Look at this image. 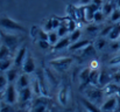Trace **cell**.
<instances>
[{"label": "cell", "instance_id": "obj_1", "mask_svg": "<svg viewBox=\"0 0 120 112\" xmlns=\"http://www.w3.org/2000/svg\"><path fill=\"white\" fill-rule=\"evenodd\" d=\"M18 99H19V91L14 83H9L4 92V100L7 104L14 105Z\"/></svg>", "mask_w": 120, "mask_h": 112}, {"label": "cell", "instance_id": "obj_2", "mask_svg": "<svg viewBox=\"0 0 120 112\" xmlns=\"http://www.w3.org/2000/svg\"><path fill=\"white\" fill-rule=\"evenodd\" d=\"M0 26L7 31H16V32H26V28L20 25L19 22L12 20L8 16H1L0 18Z\"/></svg>", "mask_w": 120, "mask_h": 112}, {"label": "cell", "instance_id": "obj_3", "mask_svg": "<svg viewBox=\"0 0 120 112\" xmlns=\"http://www.w3.org/2000/svg\"><path fill=\"white\" fill-rule=\"evenodd\" d=\"M85 95H86L89 100H91L92 103L97 104L98 106L103 104L101 100H103V97L105 96L103 89H100V88H91V89L85 91Z\"/></svg>", "mask_w": 120, "mask_h": 112}, {"label": "cell", "instance_id": "obj_4", "mask_svg": "<svg viewBox=\"0 0 120 112\" xmlns=\"http://www.w3.org/2000/svg\"><path fill=\"white\" fill-rule=\"evenodd\" d=\"M72 63V58L71 57H58V58H55V60H51L49 62V64L55 68L57 71H65Z\"/></svg>", "mask_w": 120, "mask_h": 112}, {"label": "cell", "instance_id": "obj_5", "mask_svg": "<svg viewBox=\"0 0 120 112\" xmlns=\"http://www.w3.org/2000/svg\"><path fill=\"white\" fill-rule=\"evenodd\" d=\"M117 108H118V96H110L100 105L101 111H105V112H113Z\"/></svg>", "mask_w": 120, "mask_h": 112}, {"label": "cell", "instance_id": "obj_6", "mask_svg": "<svg viewBox=\"0 0 120 112\" xmlns=\"http://www.w3.org/2000/svg\"><path fill=\"white\" fill-rule=\"evenodd\" d=\"M33 90H32V86H27L25 89H21L19 90V103L20 104H26L28 102H30L32 99V96H33Z\"/></svg>", "mask_w": 120, "mask_h": 112}, {"label": "cell", "instance_id": "obj_7", "mask_svg": "<svg viewBox=\"0 0 120 112\" xmlns=\"http://www.w3.org/2000/svg\"><path fill=\"white\" fill-rule=\"evenodd\" d=\"M0 37L2 39V44L7 46L9 49H14L19 43V37L12 34H0Z\"/></svg>", "mask_w": 120, "mask_h": 112}, {"label": "cell", "instance_id": "obj_8", "mask_svg": "<svg viewBox=\"0 0 120 112\" xmlns=\"http://www.w3.org/2000/svg\"><path fill=\"white\" fill-rule=\"evenodd\" d=\"M26 57H27V48H26V46H23L19 49V51L16 53V55H15V57L13 60L14 61V67H16V68L22 67Z\"/></svg>", "mask_w": 120, "mask_h": 112}, {"label": "cell", "instance_id": "obj_9", "mask_svg": "<svg viewBox=\"0 0 120 112\" xmlns=\"http://www.w3.org/2000/svg\"><path fill=\"white\" fill-rule=\"evenodd\" d=\"M22 70L27 75L33 74L35 71V62H34V58L30 54H27V57H26V60L22 64Z\"/></svg>", "mask_w": 120, "mask_h": 112}, {"label": "cell", "instance_id": "obj_10", "mask_svg": "<svg viewBox=\"0 0 120 112\" xmlns=\"http://www.w3.org/2000/svg\"><path fill=\"white\" fill-rule=\"evenodd\" d=\"M103 91L105 96H118V92L120 91V85L116 82H111L103 88Z\"/></svg>", "mask_w": 120, "mask_h": 112}, {"label": "cell", "instance_id": "obj_11", "mask_svg": "<svg viewBox=\"0 0 120 112\" xmlns=\"http://www.w3.org/2000/svg\"><path fill=\"white\" fill-rule=\"evenodd\" d=\"M100 7L94 5V4H90L87 6H85V20L87 21H93V16H94V13L97 11H99Z\"/></svg>", "mask_w": 120, "mask_h": 112}, {"label": "cell", "instance_id": "obj_12", "mask_svg": "<svg viewBox=\"0 0 120 112\" xmlns=\"http://www.w3.org/2000/svg\"><path fill=\"white\" fill-rule=\"evenodd\" d=\"M15 86H16L18 91L21 90V89H25V88L29 86V77H28V75L27 74L20 75L19 78H18L16 82H15Z\"/></svg>", "mask_w": 120, "mask_h": 112}, {"label": "cell", "instance_id": "obj_13", "mask_svg": "<svg viewBox=\"0 0 120 112\" xmlns=\"http://www.w3.org/2000/svg\"><path fill=\"white\" fill-rule=\"evenodd\" d=\"M80 102H82V104L84 105V108L89 112H103L101 109H100V106H98L97 104L92 103L91 100H89L86 98H80Z\"/></svg>", "mask_w": 120, "mask_h": 112}, {"label": "cell", "instance_id": "obj_14", "mask_svg": "<svg viewBox=\"0 0 120 112\" xmlns=\"http://www.w3.org/2000/svg\"><path fill=\"white\" fill-rule=\"evenodd\" d=\"M90 75H91V68H86V69H83L79 74V79L80 83H82V89L85 86V85H89L90 84Z\"/></svg>", "mask_w": 120, "mask_h": 112}, {"label": "cell", "instance_id": "obj_15", "mask_svg": "<svg viewBox=\"0 0 120 112\" xmlns=\"http://www.w3.org/2000/svg\"><path fill=\"white\" fill-rule=\"evenodd\" d=\"M71 44V41H70V37L65 36V37H61L60 41L54 46V50H62L64 48H69Z\"/></svg>", "mask_w": 120, "mask_h": 112}, {"label": "cell", "instance_id": "obj_16", "mask_svg": "<svg viewBox=\"0 0 120 112\" xmlns=\"http://www.w3.org/2000/svg\"><path fill=\"white\" fill-rule=\"evenodd\" d=\"M112 77L110 76V74L105 70H101L100 75H99V88H104L109 83H111Z\"/></svg>", "mask_w": 120, "mask_h": 112}, {"label": "cell", "instance_id": "obj_17", "mask_svg": "<svg viewBox=\"0 0 120 112\" xmlns=\"http://www.w3.org/2000/svg\"><path fill=\"white\" fill-rule=\"evenodd\" d=\"M89 44H91V41L90 40H80V41H77L75 43H71L70 47H69V49L72 50V51L74 50H82L85 47H87Z\"/></svg>", "mask_w": 120, "mask_h": 112}, {"label": "cell", "instance_id": "obj_18", "mask_svg": "<svg viewBox=\"0 0 120 112\" xmlns=\"http://www.w3.org/2000/svg\"><path fill=\"white\" fill-rule=\"evenodd\" d=\"M19 76L20 75H19V70L16 67H13L8 71H6V77L8 79V83H15L16 79L19 78Z\"/></svg>", "mask_w": 120, "mask_h": 112}, {"label": "cell", "instance_id": "obj_19", "mask_svg": "<svg viewBox=\"0 0 120 112\" xmlns=\"http://www.w3.org/2000/svg\"><path fill=\"white\" fill-rule=\"evenodd\" d=\"M107 37H109L111 41H118V40H119L120 39V22L113 25V28H112L110 35Z\"/></svg>", "mask_w": 120, "mask_h": 112}, {"label": "cell", "instance_id": "obj_20", "mask_svg": "<svg viewBox=\"0 0 120 112\" xmlns=\"http://www.w3.org/2000/svg\"><path fill=\"white\" fill-rule=\"evenodd\" d=\"M12 64H14V61H12V58L7 57L0 61V73H5L8 71L12 68Z\"/></svg>", "mask_w": 120, "mask_h": 112}, {"label": "cell", "instance_id": "obj_21", "mask_svg": "<svg viewBox=\"0 0 120 112\" xmlns=\"http://www.w3.org/2000/svg\"><path fill=\"white\" fill-rule=\"evenodd\" d=\"M99 75H100V71H98V69H91L90 84L92 86H99Z\"/></svg>", "mask_w": 120, "mask_h": 112}, {"label": "cell", "instance_id": "obj_22", "mask_svg": "<svg viewBox=\"0 0 120 112\" xmlns=\"http://www.w3.org/2000/svg\"><path fill=\"white\" fill-rule=\"evenodd\" d=\"M58 102L63 106H65L68 104V90H67V86H63L58 91Z\"/></svg>", "mask_w": 120, "mask_h": 112}, {"label": "cell", "instance_id": "obj_23", "mask_svg": "<svg viewBox=\"0 0 120 112\" xmlns=\"http://www.w3.org/2000/svg\"><path fill=\"white\" fill-rule=\"evenodd\" d=\"M48 41H49V43H50L51 46H55V44L60 41V36H58L57 32H55V31L49 32V33H48Z\"/></svg>", "mask_w": 120, "mask_h": 112}, {"label": "cell", "instance_id": "obj_24", "mask_svg": "<svg viewBox=\"0 0 120 112\" xmlns=\"http://www.w3.org/2000/svg\"><path fill=\"white\" fill-rule=\"evenodd\" d=\"M101 11H103V13L105 14V16H106V15H111L112 12L114 11V7H113V5H112L111 2H105V4L103 5V7H101Z\"/></svg>", "mask_w": 120, "mask_h": 112}, {"label": "cell", "instance_id": "obj_25", "mask_svg": "<svg viewBox=\"0 0 120 112\" xmlns=\"http://www.w3.org/2000/svg\"><path fill=\"white\" fill-rule=\"evenodd\" d=\"M9 53H11V49H9L7 46L1 44V46H0V61L4 60V58L9 57Z\"/></svg>", "mask_w": 120, "mask_h": 112}, {"label": "cell", "instance_id": "obj_26", "mask_svg": "<svg viewBox=\"0 0 120 112\" xmlns=\"http://www.w3.org/2000/svg\"><path fill=\"white\" fill-rule=\"evenodd\" d=\"M82 35V32H80L79 28H77L76 31H74L72 33H70V41H71V43H75V42H77V41H79V37Z\"/></svg>", "mask_w": 120, "mask_h": 112}, {"label": "cell", "instance_id": "obj_27", "mask_svg": "<svg viewBox=\"0 0 120 112\" xmlns=\"http://www.w3.org/2000/svg\"><path fill=\"white\" fill-rule=\"evenodd\" d=\"M68 33H69V29H68L67 25H64V23L62 22V25L57 28V34H58V36L60 37H65Z\"/></svg>", "mask_w": 120, "mask_h": 112}, {"label": "cell", "instance_id": "obj_28", "mask_svg": "<svg viewBox=\"0 0 120 112\" xmlns=\"http://www.w3.org/2000/svg\"><path fill=\"white\" fill-rule=\"evenodd\" d=\"M8 84L9 83H8V79H7L6 75L0 74V91H5Z\"/></svg>", "mask_w": 120, "mask_h": 112}, {"label": "cell", "instance_id": "obj_29", "mask_svg": "<svg viewBox=\"0 0 120 112\" xmlns=\"http://www.w3.org/2000/svg\"><path fill=\"white\" fill-rule=\"evenodd\" d=\"M82 53H83V55L84 56H91V55H93L94 54V47L92 46V43L91 44H89L87 47H85L84 49H82Z\"/></svg>", "mask_w": 120, "mask_h": 112}, {"label": "cell", "instance_id": "obj_30", "mask_svg": "<svg viewBox=\"0 0 120 112\" xmlns=\"http://www.w3.org/2000/svg\"><path fill=\"white\" fill-rule=\"evenodd\" d=\"M0 112H16V111H15V109L13 108V105L7 104V103L4 102V103L0 105Z\"/></svg>", "mask_w": 120, "mask_h": 112}, {"label": "cell", "instance_id": "obj_31", "mask_svg": "<svg viewBox=\"0 0 120 112\" xmlns=\"http://www.w3.org/2000/svg\"><path fill=\"white\" fill-rule=\"evenodd\" d=\"M111 21L112 22H116V23L120 22V9L119 8H117V9H114L112 12V14H111Z\"/></svg>", "mask_w": 120, "mask_h": 112}, {"label": "cell", "instance_id": "obj_32", "mask_svg": "<svg viewBox=\"0 0 120 112\" xmlns=\"http://www.w3.org/2000/svg\"><path fill=\"white\" fill-rule=\"evenodd\" d=\"M104 18H105V14L103 13L101 9H99V11H97V12L94 13L93 21H94V22H101V21L104 20Z\"/></svg>", "mask_w": 120, "mask_h": 112}, {"label": "cell", "instance_id": "obj_33", "mask_svg": "<svg viewBox=\"0 0 120 112\" xmlns=\"http://www.w3.org/2000/svg\"><path fill=\"white\" fill-rule=\"evenodd\" d=\"M93 0H74V5H76L77 7H85L90 4H92Z\"/></svg>", "mask_w": 120, "mask_h": 112}, {"label": "cell", "instance_id": "obj_34", "mask_svg": "<svg viewBox=\"0 0 120 112\" xmlns=\"http://www.w3.org/2000/svg\"><path fill=\"white\" fill-rule=\"evenodd\" d=\"M106 46V40L104 37H99L98 40H96V48L97 49H103L104 47Z\"/></svg>", "mask_w": 120, "mask_h": 112}, {"label": "cell", "instance_id": "obj_35", "mask_svg": "<svg viewBox=\"0 0 120 112\" xmlns=\"http://www.w3.org/2000/svg\"><path fill=\"white\" fill-rule=\"evenodd\" d=\"M50 46L51 44L49 43V41H47V40H39V47H40L41 49L47 50V49H49Z\"/></svg>", "mask_w": 120, "mask_h": 112}, {"label": "cell", "instance_id": "obj_36", "mask_svg": "<svg viewBox=\"0 0 120 112\" xmlns=\"http://www.w3.org/2000/svg\"><path fill=\"white\" fill-rule=\"evenodd\" d=\"M47 111V105H33L30 112H45Z\"/></svg>", "mask_w": 120, "mask_h": 112}, {"label": "cell", "instance_id": "obj_37", "mask_svg": "<svg viewBox=\"0 0 120 112\" xmlns=\"http://www.w3.org/2000/svg\"><path fill=\"white\" fill-rule=\"evenodd\" d=\"M43 29H44L47 33H49V32H51V31L54 29V27H52V20H51V19H49V20L45 22V25H44Z\"/></svg>", "mask_w": 120, "mask_h": 112}, {"label": "cell", "instance_id": "obj_38", "mask_svg": "<svg viewBox=\"0 0 120 112\" xmlns=\"http://www.w3.org/2000/svg\"><path fill=\"white\" fill-rule=\"evenodd\" d=\"M98 26L97 25H90V26H87L86 27V32L87 33H90V34H96V32L98 31Z\"/></svg>", "mask_w": 120, "mask_h": 112}, {"label": "cell", "instance_id": "obj_39", "mask_svg": "<svg viewBox=\"0 0 120 112\" xmlns=\"http://www.w3.org/2000/svg\"><path fill=\"white\" fill-rule=\"evenodd\" d=\"M112 28H113V26H107L106 28H104V29L100 32V35H101V37L109 36V35H110V33H111V31H112Z\"/></svg>", "mask_w": 120, "mask_h": 112}, {"label": "cell", "instance_id": "obj_40", "mask_svg": "<svg viewBox=\"0 0 120 112\" xmlns=\"http://www.w3.org/2000/svg\"><path fill=\"white\" fill-rule=\"evenodd\" d=\"M118 64H120V55L110 60V66H118Z\"/></svg>", "mask_w": 120, "mask_h": 112}, {"label": "cell", "instance_id": "obj_41", "mask_svg": "<svg viewBox=\"0 0 120 112\" xmlns=\"http://www.w3.org/2000/svg\"><path fill=\"white\" fill-rule=\"evenodd\" d=\"M103 1H104V0H93L92 4H94V5H97V6H99V7H103V5H104Z\"/></svg>", "mask_w": 120, "mask_h": 112}, {"label": "cell", "instance_id": "obj_42", "mask_svg": "<svg viewBox=\"0 0 120 112\" xmlns=\"http://www.w3.org/2000/svg\"><path fill=\"white\" fill-rule=\"evenodd\" d=\"M90 68H91V69H98V61H92Z\"/></svg>", "mask_w": 120, "mask_h": 112}, {"label": "cell", "instance_id": "obj_43", "mask_svg": "<svg viewBox=\"0 0 120 112\" xmlns=\"http://www.w3.org/2000/svg\"><path fill=\"white\" fill-rule=\"evenodd\" d=\"M2 96H4V95H2V91H0V100L2 99Z\"/></svg>", "mask_w": 120, "mask_h": 112}, {"label": "cell", "instance_id": "obj_44", "mask_svg": "<svg viewBox=\"0 0 120 112\" xmlns=\"http://www.w3.org/2000/svg\"><path fill=\"white\" fill-rule=\"evenodd\" d=\"M118 6H119V9H120V1H118Z\"/></svg>", "mask_w": 120, "mask_h": 112}, {"label": "cell", "instance_id": "obj_45", "mask_svg": "<svg viewBox=\"0 0 120 112\" xmlns=\"http://www.w3.org/2000/svg\"><path fill=\"white\" fill-rule=\"evenodd\" d=\"M20 112H28V111H26V110H21Z\"/></svg>", "mask_w": 120, "mask_h": 112}, {"label": "cell", "instance_id": "obj_46", "mask_svg": "<svg viewBox=\"0 0 120 112\" xmlns=\"http://www.w3.org/2000/svg\"><path fill=\"white\" fill-rule=\"evenodd\" d=\"M118 97H120V91H119V92H118Z\"/></svg>", "mask_w": 120, "mask_h": 112}, {"label": "cell", "instance_id": "obj_47", "mask_svg": "<svg viewBox=\"0 0 120 112\" xmlns=\"http://www.w3.org/2000/svg\"><path fill=\"white\" fill-rule=\"evenodd\" d=\"M118 1H120V0H118Z\"/></svg>", "mask_w": 120, "mask_h": 112}]
</instances>
